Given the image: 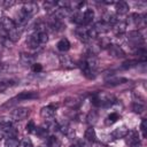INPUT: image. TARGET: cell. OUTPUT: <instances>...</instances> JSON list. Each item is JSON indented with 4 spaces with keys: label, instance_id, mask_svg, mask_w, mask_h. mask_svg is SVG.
<instances>
[{
    "label": "cell",
    "instance_id": "6da1fadb",
    "mask_svg": "<svg viewBox=\"0 0 147 147\" xmlns=\"http://www.w3.org/2000/svg\"><path fill=\"white\" fill-rule=\"evenodd\" d=\"M127 39H129V41H130L133 46H137L138 48H139V47H142L144 38H142V34L140 33V31H138V30L129 31V33H127Z\"/></svg>",
    "mask_w": 147,
    "mask_h": 147
},
{
    "label": "cell",
    "instance_id": "7a4b0ae2",
    "mask_svg": "<svg viewBox=\"0 0 147 147\" xmlns=\"http://www.w3.org/2000/svg\"><path fill=\"white\" fill-rule=\"evenodd\" d=\"M30 114V109L25 108V107H18L16 109H14L11 111V118L14 121H22L24 118H26Z\"/></svg>",
    "mask_w": 147,
    "mask_h": 147
},
{
    "label": "cell",
    "instance_id": "3957f363",
    "mask_svg": "<svg viewBox=\"0 0 147 147\" xmlns=\"http://www.w3.org/2000/svg\"><path fill=\"white\" fill-rule=\"evenodd\" d=\"M107 51L109 53L110 56L113 57H116V59H119V57H124L125 56V52L123 51V48L118 45H115V44H110L108 47H107Z\"/></svg>",
    "mask_w": 147,
    "mask_h": 147
},
{
    "label": "cell",
    "instance_id": "277c9868",
    "mask_svg": "<svg viewBox=\"0 0 147 147\" xmlns=\"http://www.w3.org/2000/svg\"><path fill=\"white\" fill-rule=\"evenodd\" d=\"M56 107H57L56 105H49V106L42 107V108L40 109V116H41L42 118H45L46 121L53 118V116H54V114H55Z\"/></svg>",
    "mask_w": 147,
    "mask_h": 147
},
{
    "label": "cell",
    "instance_id": "5b68a950",
    "mask_svg": "<svg viewBox=\"0 0 147 147\" xmlns=\"http://www.w3.org/2000/svg\"><path fill=\"white\" fill-rule=\"evenodd\" d=\"M26 46L31 49H37L39 48L41 45L39 42V38H38V33L37 32H33L31 33L28 38H26Z\"/></svg>",
    "mask_w": 147,
    "mask_h": 147
},
{
    "label": "cell",
    "instance_id": "8992f818",
    "mask_svg": "<svg viewBox=\"0 0 147 147\" xmlns=\"http://www.w3.org/2000/svg\"><path fill=\"white\" fill-rule=\"evenodd\" d=\"M24 14H26L29 17H31L36 11H38V5L36 2H24L22 9H21Z\"/></svg>",
    "mask_w": 147,
    "mask_h": 147
},
{
    "label": "cell",
    "instance_id": "52a82bcc",
    "mask_svg": "<svg viewBox=\"0 0 147 147\" xmlns=\"http://www.w3.org/2000/svg\"><path fill=\"white\" fill-rule=\"evenodd\" d=\"M48 28H51L53 31H55V32H59V31H62L65 26H64V24L62 23V21L61 20H59V18H56L55 16L54 17H52L51 18V21L48 22Z\"/></svg>",
    "mask_w": 147,
    "mask_h": 147
},
{
    "label": "cell",
    "instance_id": "ba28073f",
    "mask_svg": "<svg viewBox=\"0 0 147 147\" xmlns=\"http://www.w3.org/2000/svg\"><path fill=\"white\" fill-rule=\"evenodd\" d=\"M0 25H1V29L5 30L6 32H9V31L13 30L14 28H16L15 21H14L13 18H9V17H6V16H3V18H2V21H1V23H0Z\"/></svg>",
    "mask_w": 147,
    "mask_h": 147
},
{
    "label": "cell",
    "instance_id": "9c48e42d",
    "mask_svg": "<svg viewBox=\"0 0 147 147\" xmlns=\"http://www.w3.org/2000/svg\"><path fill=\"white\" fill-rule=\"evenodd\" d=\"M125 138H126V142L130 146H134V145H138L139 144V134L134 130H131V131L129 130V132L125 136Z\"/></svg>",
    "mask_w": 147,
    "mask_h": 147
},
{
    "label": "cell",
    "instance_id": "30bf717a",
    "mask_svg": "<svg viewBox=\"0 0 147 147\" xmlns=\"http://www.w3.org/2000/svg\"><path fill=\"white\" fill-rule=\"evenodd\" d=\"M22 31H23V28L16 26V28H14L13 30H10L9 32H7V37H8V39L11 40L13 42H16V41L20 39V37H21V34H22Z\"/></svg>",
    "mask_w": 147,
    "mask_h": 147
},
{
    "label": "cell",
    "instance_id": "8fae6325",
    "mask_svg": "<svg viewBox=\"0 0 147 147\" xmlns=\"http://www.w3.org/2000/svg\"><path fill=\"white\" fill-rule=\"evenodd\" d=\"M127 82V78L125 77H108L106 79V85L107 86H117V85H121V84H124Z\"/></svg>",
    "mask_w": 147,
    "mask_h": 147
},
{
    "label": "cell",
    "instance_id": "7c38bea8",
    "mask_svg": "<svg viewBox=\"0 0 147 147\" xmlns=\"http://www.w3.org/2000/svg\"><path fill=\"white\" fill-rule=\"evenodd\" d=\"M94 30L98 32V34H100V33H106V32H108L110 29H111V25H109L108 23H106L105 21H99V22H96L95 24H94Z\"/></svg>",
    "mask_w": 147,
    "mask_h": 147
},
{
    "label": "cell",
    "instance_id": "4fadbf2b",
    "mask_svg": "<svg viewBox=\"0 0 147 147\" xmlns=\"http://www.w3.org/2000/svg\"><path fill=\"white\" fill-rule=\"evenodd\" d=\"M113 31L115 32L116 36H121L126 31V22L124 21H117L113 26H111Z\"/></svg>",
    "mask_w": 147,
    "mask_h": 147
},
{
    "label": "cell",
    "instance_id": "5bb4252c",
    "mask_svg": "<svg viewBox=\"0 0 147 147\" xmlns=\"http://www.w3.org/2000/svg\"><path fill=\"white\" fill-rule=\"evenodd\" d=\"M82 103V99L78 98V96H69L64 100V105L68 106L69 108H72V109H76L80 106Z\"/></svg>",
    "mask_w": 147,
    "mask_h": 147
},
{
    "label": "cell",
    "instance_id": "9a60e30c",
    "mask_svg": "<svg viewBox=\"0 0 147 147\" xmlns=\"http://www.w3.org/2000/svg\"><path fill=\"white\" fill-rule=\"evenodd\" d=\"M130 21H131L136 26H138V28H144V26H145V18H144V16L140 15V14H137V13L131 14Z\"/></svg>",
    "mask_w": 147,
    "mask_h": 147
},
{
    "label": "cell",
    "instance_id": "2e32d148",
    "mask_svg": "<svg viewBox=\"0 0 147 147\" xmlns=\"http://www.w3.org/2000/svg\"><path fill=\"white\" fill-rule=\"evenodd\" d=\"M75 33H76L77 38H78L79 40L84 41V42H87V41L90 40V38H88V33H87V29L84 28V26H78V28L76 29Z\"/></svg>",
    "mask_w": 147,
    "mask_h": 147
},
{
    "label": "cell",
    "instance_id": "e0dca14e",
    "mask_svg": "<svg viewBox=\"0 0 147 147\" xmlns=\"http://www.w3.org/2000/svg\"><path fill=\"white\" fill-rule=\"evenodd\" d=\"M36 98H38V94L36 92H26V91H24V92H21L20 94H17L15 96V100L20 102V101H23V100H30V99H36Z\"/></svg>",
    "mask_w": 147,
    "mask_h": 147
},
{
    "label": "cell",
    "instance_id": "ac0fdd59",
    "mask_svg": "<svg viewBox=\"0 0 147 147\" xmlns=\"http://www.w3.org/2000/svg\"><path fill=\"white\" fill-rule=\"evenodd\" d=\"M20 61L24 65H32V64L36 63L34 62V56L32 54H29V53H21Z\"/></svg>",
    "mask_w": 147,
    "mask_h": 147
},
{
    "label": "cell",
    "instance_id": "d6986e66",
    "mask_svg": "<svg viewBox=\"0 0 147 147\" xmlns=\"http://www.w3.org/2000/svg\"><path fill=\"white\" fill-rule=\"evenodd\" d=\"M71 15V9L70 8H57L54 11V16L59 20L62 21V18H67Z\"/></svg>",
    "mask_w": 147,
    "mask_h": 147
},
{
    "label": "cell",
    "instance_id": "ffe728a7",
    "mask_svg": "<svg viewBox=\"0 0 147 147\" xmlns=\"http://www.w3.org/2000/svg\"><path fill=\"white\" fill-rule=\"evenodd\" d=\"M129 132V129L126 126H119L117 129H115L113 132H111V136L115 138V139H121V138H125V136Z\"/></svg>",
    "mask_w": 147,
    "mask_h": 147
},
{
    "label": "cell",
    "instance_id": "44dd1931",
    "mask_svg": "<svg viewBox=\"0 0 147 147\" xmlns=\"http://www.w3.org/2000/svg\"><path fill=\"white\" fill-rule=\"evenodd\" d=\"M129 5L125 2V1H119V2H116V11L117 14L119 15H125L127 14L129 11Z\"/></svg>",
    "mask_w": 147,
    "mask_h": 147
},
{
    "label": "cell",
    "instance_id": "7402d4cb",
    "mask_svg": "<svg viewBox=\"0 0 147 147\" xmlns=\"http://www.w3.org/2000/svg\"><path fill=\"white\" fill-rule=\"evenodd\" d=\"M84 137L88 142H94L96 140V133H95V130L93 129V126H90L88 129H86Z\"/></svg>",
    "mask_w": 147,
    "mask_h": 147
},
{
    "label": "cell",
    "instance_id": "603a6c76",
    "mask_svg": "<svg viewBox=\"0 0 147 147\" xmlns=\"http://www.w3.org/2000/svg\"><path fill=\"white\" fill-rule=\"evenodd\" d=\"M60 62H61L62 67H64L67 69H72L75 67V63L72 62V60L67 55H60Z\"/></svg>",
    "mask_w": 147,
    "mask_h": 147
},
{
    "label": "cell",
    "instance_id": "cb8c5ba5",
    "mask_svg": "<svg viewBox=\"0 0 147 147\" xmlns=\"http://www.w3.org/2000/svg\"><path fill=\"white\" fill-rule=\"evenodd\" d=\"M2 130L5 132V137L6 138H16V136H17V130L15 127H13L10 124L3 126Z\"/></svg>",
    "mask_w": 147,
    "mask_h": 147
},
{
    "label": "cell",
    "instance_id": "d4e9b609",
    "mask_svg": "<svg viewBox=\"0 0 147 147\" xmlns=\"http://www.w3.org/2000/svg\"><path fill=\"white\" fill-rule=\"evenodd\" d=\"M94 18V11L93 9H86L85 13L83 14V24L84 25H87L90 24Z\"/></svg>",
    "mask_w": 147,
    "mask_h": 147
},
{
    "label": "cell",
    "instance_id": "484cf974",
    "mask_svg": "<svg viewBox=\"0 0 147 147\" xmlns=\"http://www.w3.org/2000/svg\"><path fill=\"white\" fill-rule=\"evenodd\" d=\"M98 119H99V114H98L96 110H91V111L87 114V116H86V122H87L90 125H92V126L98 122Z\"/></svg>",
    "mask_w": 147,
    "mask_h": 147
},
{
    "label": "cell",
    "instance_id": "4316f807",
    "mask_svg": "<svg viewBox=\"0 0 147 147\" xmlns=\"http://www.w3.org/2000/svg\"><path fill=\"white\" fill-rule=\"evenodd\" d=\"M57 48H59V51H61V52H67V51H69V48H70V42H69V40H68L67 38L60 39L59 42H57Z\"/></svg>",
    "mask_w": 147,
    "mask_h": 147
},
{
    "label": "cell",
    "instance_id": "83f0119b",
    "mask_svg": "<svg viewBox=\"0 0 147 147\" xmlns=\"http://www.w3.org/2000/svg\"><path fill=\"white\" fill-rule=\"evenodd\" d=\"M13 85H15V80H13V79H3V80H0V93L5 92L7 88L11 87Z\"/></svg>",
    "mask_w": 147,
    "mask_h": 147
},
{
    "label": "cell",
    "instance_id": "f1b7e54d",
    "mask_svg": "<svg viewBox=\"0 0 147 147\" xmlns=\"http://www.w3.org/2000/svg\"><path fill=\"white\" fill-rule=\"evenodd\" d=\"M71 17V22L72 23H76V24H83V13L80 11H74V14L71 13L70 15Z\"/></svg>",
    "mask_w": 147,
    "mask_h": 147
},
{
    "label": "cell",
    "instance_id": "f546056e",
    "mask_svg": "<svg viewBox=\"0 0 147 147\" xmlns=\"http://www.w3.org/2000/svg\"><path fill=\"white\" fill-rule=\"evenodd\" d=\"M45 127L48 130V131H57L59 130V123L55 121V119H47L46 121V124H45Z\"/></svg>",
    "mask_w": 147,
    "mask_h": 147
},
{
    "label": "cell",
    "instance_id": "4dcf8cb0",
    "mask_svg": "<svg viewBox=\"0 0 147 147\" xmlns=\"http://www.w3.org/2000/svg\"><path fill=\"white\" fill-rule=\"evenodd\" d=\"M117 119H119V115L117 113H111L110 115H108L107 119H106V124L107 125H110V124H114L115 122H117Z\"/></svg>",
    "mask_w": 147,
    "mask_h": 147
},
{
    "label": "cell",
    "instance_id": "1f68e13d",
    "mask_svg": "<svg viewBox=\"0 0 147 147\" xmlns=\"http://www.w3.org/2000/svg\"><path fill=\"white\" fill-rule=\"evenodd\" d=\"M47 147H61V142L55 137H49L47 140Z\"/></svg>",
    "mask_w": 147,
    "mask_h": 147
},
{
    "label": "cell",
    "instance_id": "d6a6232c",
    "mask_svg": "<svg viewBox=\"0 0 147 147\" xmlns=\"http://www.w3.org/2000/svg\"><path fill=\"white\" fill-rule=\"evenodd\" d=\"M20 141L16 138H7L5 141V147H18Z\"/></svg>",
    "mask_w": 147,
    "mask_h": 147
},
{
    "label": "cell",
    "instance_id": "836d02e7",
    "mask_svg": "<svg viewBox=\"0 0 147 147\" xmlns=\"http://www.w3.org/2000/svg\"><path fill=\"white\" fill-rule=\"evenodd\" d=\"M132 109L134 110V113L137 114H141L145 111V105L144 103H140V102H133L132 105Z\"/></svg>",
    "mask_w": 147,
    "mask_h": 147
},
{
    "label": "cell",
    "instance_id": "e575fe53",
    "mask_svg": "<svg viewBox=\"0 0 147 147\" xmlns=\"http://www.w3.org/2000/svg\"><path fill=\"white\" fill-rule=\"evenodd\" d=\"M139 63V60H129V61H125L123 64H122V68L123 69H129V68H132L134 67L136 64Z\"/></svg>",
    "mask_w": 147,
    "mask_h": 147
},
{
    "label": "cell",
    "instance_id": "d590c367",
    "mask_svg": "<svg viewBox=\"0 0 147 147\" xmlns=\"http://www.w3.org/2000/svg\"><path fill=\"white\" fill-rule=\"evenodd\" d=\"M37 136H39L40 138H46L47 134H48V130L46 127H36V131Z\"/></svg>",
    "mask_w": 147,
    "mask_h": 147
},
{
    "label": "cell",
    "instance_id": "8d00e7d4",
    "mask_svg": "<svg viewBox=\"0 0 147 147\" xmlns=\"http://www.w3.org/2000/svg\"><path fill=\"white\" fill-rule=\"evenodd\" d=\"M38 33V32H37ZM38 38H39V42L40 45H45L47 41H48V36H47V32H39L38 33Z\"/></svg>",
    "mask_w": 147,
    "mask_h": 147
},
{
    "label": "cell",
    "instance_id": "74e56055",
    "mask_svg": "<svg viewBox=\"0 0 147 147\" xmlns=\"http://www.w3.org/2000/svg\"><path fill=\"white\" fill-rule=\"evenodd\" d=\"M44 6H45V8L48 10V11H55V6H56V1H46L45 3H44Z\"/></svg>",
    "mask_w": 147,
    "mask_h": 147
},
{
    "label": "cell",
    "instance_id": "f35d334b",
    "mask_svg": "<svg viewBox=\"0 0 147 147\" xmlns=\"http://www.w3.org/2000/svg\"><path fill=\"white\" fill-rule=\"evenodd\" d=\"M25 130H26V132H29V133L34 132V131H36V125H34V122H33V121L28 122V124H26V126H25Z\"/></svg>",
    "mask_w": 147,
    "mask_h": 147
},
{
    "label": "cell",
    "instance_id": "ab89813d",
    "mask_svg": "<svg viewBox=\"0 0 147 147\" xmlns=\"http://www.w3.org/2000/svg\"><path fill=\"white\" fill-rule=\"evenodd\" d=\"M18 147H33V145H32V142H31V140H30V139L24 138V139L20 142Z\"/></svg>",
    "mask_w": 147,
    "mask_h": 147
},
{
    "label": "cell",
    "instance_id": "60d3db41",
    "mask_svg": "<svg viewBox=\"0 0 147 147\" xmlns=\"http://www.w3.org/2000/svg\"><path fill=\"white\" fill-rule=\"evenodd\" d=\"M16 2L14 0H3V1H0V5L3 7V8H9L11 6H14Z\"/></svg>",
    "mask_w": 147,
    "mask_h": 147
},
{
    "label": "cell",
    "instance_id": "b9f144b4",
    "mask_svg": "<svg viewBox=\"0 0 147 147\" xmlns=\"http://www.w3.org/2000/svg\"><path fill=\"white\" fill-rule=\"evenodd\" d=\"M146 129H147V121L144 118L141 121V124H140V130H141V133H142L144 138H146Z\"/></svg>",
    "mask_w": 147,
    "mask_h": 147
},
{
    "label": "cell",
    "instance_id": "7bdbcfd3",
    "mask_svg": "<svg viewBox=\"0 0 147 147\" xmlns=\"http://www.w3.org/2000/svg\"><path fill=\"white\" fill-rule=\"evenodd\" d=\"M32 70H33V72H40L42 70V65L40 63H34V64H32Z\"/></svg>",
    "mask_w": 147,
    "mask_h": 147
},
{
    "label": "cell",
    "instance_id": "ee69618b",
    "mask_svg": "<svg viewBox=\"0 0 147 147\" xmlns=\"http://www.w3.org/2000/svg\"><path fill=\"white\" fill-rule=\"evenodd\" d=\"M2 138H5V132H3L2 129H0V140H1Z\"/></svg>",
    "mask_w": 147,
    "mask_h": 147
},
{
    "label": "cell",
    "instance_id": "f6af8a7d",
    "mask_svg": "<svg viewBox=\"0 0 147 147\" xmlns=\"http://www.w3.org/2000/svg\"><path fill=\"white\" fill-rule=\"evenodd\" d=\"M70 147H80V146H79V145H75V144H74V145H70Z\"/></svg>",
    "mask_w": 147,
    "mask_h": 147
},
{
    "label": "cell",
    "instance_id": "bcb514c9",
    "mask_svg": "<svg viewBox=\"0 0 147 147\" xmlns=\"http://www.w3.org/2000/svg\"><path fill=\"white\" fill-rule=\"evenodd\" d=\"M39 147H45V146H39Z\"/></svg>",
    "mask_w": 147,
    "mask_h": 147
}]
</instances>
